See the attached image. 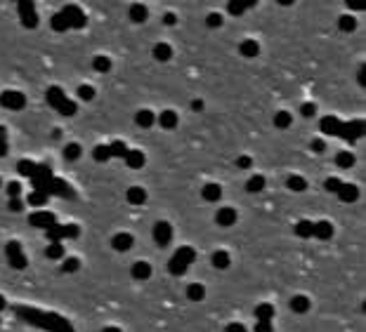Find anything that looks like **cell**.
<instances>
[{"instance_id": "26", "label": "cell", "mask_w": 366, "mask_h": 332, "mask_svg": "<svg viewBox=\"0 0 366 332\" xmlns=\"http://www.w3.org/2000/svg\"><path fill=\"white\" fill-rule=\"evenodd\" d=\"M291 123H293V116H291L288 111H276V113H274V125H276L279 130L291 127Z\"/></svg>"}, {"instance_id": "8", "label": "cell", "mask_w": 366, "mask_h": 332, "mask_svg": "<svg viewBox=\"0 0 366 332\" xmlns=\"http://www.w3.org/2000/svg\"><path fill=\"white\" fill-rule=\"evenodd\" d=\"M236 219H239V214L234 208H220L215 214V222L217 226H234L236 224Z\"/></svg>"}, {"instance_id": "33", "label": "cell", "mask_w": 366, "mask_h": 332, "mask_svg": "<svg viewBox=\"0 0 366 332\" xmlns=\"http://www.w3.org/2000/svg\"><path fill=\"white\" fill-rule=\"evenodd\" d=\"M81 269V259L78 257H64V262H62V271L64 273H76Z\"/></svg>"}, {"instance_id": "19", "label": "cell", "mask_w": 366, "mask_h": 332, "mask_svg": "<svg viewBox=\"0 0 366 332\" xmlns=\"http://www.w3.org/2000/svg\"><path fill=\"white\" fill-rule=\"evenodd\" d=\"M130 19H133L135 24H144V21L149 19V10H147L144 5L135 2V5H130Z\"/></svg>"}, {"instance_id": "22", "label": "cell", "mask_w": 366, "mask_h": 332, "mask_svg": "<svg viewBox=\"0 0 366 332\" xmlns=\"http://www.w3.org/2000/svg\"><path fill=\"white\" fill-rule=\"evenodd\" d=\"M187 297H189L191 302H204L206 299V285H201V283H191V285H187Z\"/></svg>"}, {"instance_id": "36", "label": "cell", "mask_w": 366, "mask_h": 332, "mask_svg": "<svg viewBox=\"0 0 366 332\" xmlns=\"http://www.w3.org/2000/svg\"><path fill=\"white\" fill-rule=\"evenodd\" d=\"M50 24H52L54 31H69V21H67V17L59 12V14H54L52 19H50Z\"/></svg>"}, {"instance_id": "21", "label": "cell", "mask_w": 366, "mask_h": 332, "mask_svg": "<svg viewBox=\"0 0 366 332\" xmlns=\"http://www.w3.org/2000/svg\"><path fill=\"white\" fill-rule=\"evenodd\" d=\"M170 57H173V47L168 42H156L154 45V59L156 62H168Z\"/></svg>"}, {"instance_id": "52", "label": "cell", "mask_w": 366, "mask_h": 332, "mask_svg": "<svg viewBox=\"0 0 366 332\" xmlns=\"http://www.w3.org/2000/svg\"><path fill=\"white\" fill-rule=\"evenodd\" d=\"M175 21H177V17H175V14H173V12H168V14H165V17H163V24H168V26H173Z\"/></svg>"}, {"instance_id": "2", "label": "cell", "mask_w": 366, "mask_h": 332, "mask_svg": "<svg viewBox=\"0 0 366 332\" xmlns=\"http://www.w3.org/2000/svg\"><path fill=\"white\" fill-rule=\"evenodd\" d=\"M5 254H7V262H10L12 269H26L28 259L24 257L22 245H19L17 240H12V243H7V245H5Z\"/></svg>"}, {"instance_id": "39", "label": "cell", "mask_w": 366, "mask_h": 332, "mask_svg": "<svg viewBox=\"0 0 366 332\" xmlns=\"http://www.w3.org/2000/svg\"><path fill=\"white\" fill-rule=\"evenodd\" d=\"M22 24H24L26 28H36V26H38V14H36V12L22 14Z\"/></svg>"}, {"instance_id": "4", "label": "cell", "mask_w": 366, "mask_h": 332, "mask_svg": "<svg viewBox=\"0 0 366 332\" xmlns=\"http://www.w3.org/2000/svg\"><path fill=\"white\" fill-rule=\"evenodd\" d=\"M133 233H128V231H121V233H116L114 238H111V248L116 250V252H128L130 248H133Z\"/></svg>"}, {"instance_id": "28", "label": "cell", "mask_w": 366, "mask_h": 332, "mask_svg": "<svg viewBox=\"0 0 366 332\" xmlns=\"http://www.w3.org/2000/svg\"><path fill=\"white\" fill-rule=\"evenodd\" d=\"M92 158H95L97 163H107V160L111 158V148H109V144H99V146L92 148Z\"/></svg>"}, {"instance_id": "6", "label": "cell", "mask_w": 366, "mask_h": 332, "mask_svg": "<svg viewBox=\"0 0 366 332\" xmlns=\"http://www.w3.org/2000/svg\"><path fill=\"white\" fill-rule=\"evenodd\" d=\"M201 198H204L206 203H217V200L222 198V186L217 184V182H208V184H204V188H201Z\"/></svg>"}, {"instance_id": "5", "label": "cell", "mask_w": 366, "mask_h": 332, "mask_svg": "<svg viewBox=\"0 0 366 332\" xmlns=\"http://www.w3.org/2000/svg\"><path fill=\"white\" fill-rule=\"evenodd\" d=\"M151 273H154V269H151L149 262H144V259H139L135 264L130 266V276L135 280H149Z\"/></svg>"}, {"instance_id": "14", "label": "cell", "mask_w": 366, "mask_h": 332, "mask_svg": "<svg viewBox=\"0 0 366 332\" xmlns=\"http://www.w3.org/2000/svg\"><path fill=\"white\" fill-rule=\"evenodd\" d=\"M28 224L31 226H41V228H50L54 224V214L52 212H36L28 217Z\"/></svg>"}, {"instance_id": "37", "label": "cell", "mask_w": 366, "mask_h": 332, "mask_svg": "<svg viewBox=\"0 0 366 332\" xmlns=\"http://www.w3.org/2000/svg\"><path fill=\"white\" fill-rule=\"evenodd\" d=\"M206 26L208 28H220L222 26V14L220 12H210L206 17Z\"/></svg>"}, {"instance_id": "49", "label": "cell", "mask_w": 366, "mask_h": 332, "mask_svg": "<svg viewBox=\"0 0 366 332\" xmlns=\"http://www.w3.org/2000/svg\"><path fill=\"white\" fill-rule=\"evenodd\" d=\"M324 148H326V142H324V139H314V142H312V151H317V153H321Z\"/></svg>"}, {"instance_id": "50", "label": "cell", "mask_w": 366, "mask_h": 332, "mask_svg": "<svg viewBox=\"0 0 366 332\" xmlns=\"http://www.w3.org/2000/svg\"><path fill=\"white\" fill-rule=\"evenodd\" d=\"M22 208H24V203H22L19 198H12V200H10V210H12V212H19Z\"/></svg>"}, {"instance_id": "46", "label": "cell", "mask_w": 366, "mask_h": 332, "mask_svg": "<svg viewBox=\"0 0 366 332\" xmlns=\"http://www.w3.org/2000/svg\"><path fill=\"white\" fill-rule=\"evenodd\" d=\"M236 165H239L241 170H246V167L253 165V160H251V156H239V158H236Z\"/></svg>"}, {"instance_id": "3", "label": "cell", "mask_w": 366, "mask_h": 332, "mask_svg": "<svg viewBox=\"0 0 366 332\" xmlns=\"http://www.w3.org/2000/svg\"><path fill=\"white\" fill-rule=\"evenodd\" d=\"M151 236H154V240H156V245L165 248V245L173 240V224H170V222H165V219L156 222L154 228H151Z\"/></svg>"}, {"instance_id": "10", "label": "cell", "mask_w": 366, "mask_h": 332, "mask_svg": "<svg viewBox=\"0 0 366 332\" xmlns=\"http://www.w3.org/2000/svg\"><path fill=\"white\" fill-rule=\"evenodd\" d=\"M125 163H128V167H133V170H142L144 167V163H147V156H144V151H137V148H133V151H125Z\"/></svg>"}, {"instance_id": "45", "label": "cell", "mask_w": 366, "mask_h": 332, "mask_svg": "<svg viewBox=\"0 0 366 332\" xmlns=\"http://www.w3.org/2000/svg\"><path fill=\"white\" fill-rule=\"evenodd\" d=\"M255 332H272V323L270 320H258L255 323Z\"/></svg>"}, {"instance_id": "47", "label": "cell", "mask_w": 366, "mask_h": 332, "mask_svg": "<svg viewBox=\"0 0 366 332\" xmlns=\"http://www.w3.org/2000/svg\"><path fill=\"white\" fill-rule=\"evenodd\" d=\"M225 332H248V330H246V325H241V323H229L225 328Z\"/></svg>"}, {"instance_id": "54", "label": "cell", "mask_w": 366, "mask_h": 332, "mask_svg": "<svg viewBox=\"0 0 366 332\" xmlns=\"http://www.w3.org/2000/svg\"><path fill=\"white\" fill-rule=\"evenodd\" d=\"M102 332H121V328H116V325H107Z\"/></svg>"}, {"instance_id": "15", "label": "cell", "mask_w": 366, "mask_h": 332, "mask_svg": "<svg viewBox=\"0 0 366 332\" xmlns=\"http://www.w3.org/2000/svg\"><path fill=\"white\" fill-rule=\"evenodd\" d=\"M173 257H175V259H180V262H182V264H194V262H196V250H194V248H189V245H182V248H177L175 250V254H173Z\"/></svg>"}, {"instance_id": "25", "label": "cell", "mask_w": 366, "mask_h": 332, "mask_svg": "<svg viewBox=\"0 0 366 332\" xmlns=\"http://www.w3.org/2000/svg\"><path fill=\"white\" fill-rule=\"evenodd\" d=\"M231 264V257L227 250H217V252H213V266L215 269H227V266Z\"/></svg>"}, {"instance_id": "51", "label": "cell", "mask_w": 366, "mask_h": 332, "mask_svg": "<svg viewBox=\"0 0 366 332\" xmlns=\"http://www.w3.org/2000/svg\"><path fill=\"white\" fill-rule=\"evenodd\" d=\"M33 12V2H19V14Z\"/></svg>"}, {"instance_id": "12", "label": "cell", "mask_w": 366, "mask_h": 332, "mask_svg": "<svg viewBox=\"0 0 366 332\" xmlns=\"http://www.w3.org/2000/svg\"><path fill=\"white\" fill-rule=\"evenodd\" d=\"M312 238H319V240L333 238V224H331V222H326V219H319V222H314Z\"/></svg>"}, {"instance_id": "17", "label": "cell", "mask_w": 366, "mask_h": 332, "mask_svg": "<svg viewBox=\"0 0 366 332\" xmlns=\"http://www.w3.org/2000/svg\"><path fill=\"white\" fill-rule=\"evenodd\" d=\"M357 196H359V188L354 184H345L343 182V186L338 188V198L343 203H352V200H357Z\"/></svg>"}, {"instance_id": "23", "label": "cell", "mask_w": 366, "mask_h": 332, "mask_svg": "<svg viewBox=\"0 0 366 332\" xmlns=\"http://www.w3.org/2000/svg\"><path fill=\"white\" fill-rule=\"evenodd\" d=\"M274 313H276V311H274V306L272 304H267V302H262V304H258L255 306V318L258 320H274Z\"/></svg>"}, {"instance_id": "29", "label": "cell", "mask_w": 366, "mask_h": 332, "mask_svg": "<svg viewBox=\"0 0 366 332\" xmlns=\"http://www.w3.org/2000/svg\"><path fill=\"white\" fill-rule=\"evenodd\" d=\"M45 254H47L50 259H64V257H67V254H64V245H62L59 240H57V243H50Z\"/></svg>"}, {"instance_id": "30", "label": "cell", "mask_w": 366, "mask_h": 332, "mask_svg": "<svg viewBox=\"0 0 366 332\" xmlns=\"http://www.w3.org/2000/svg\"><path fill=\"white\" fill-rule=\"evenodd\" d=\"M64 158L67 160H78L81 158V153H83V148H81V144H76V142H71V144H67L64 146Z\"/></svg>"}, {"instance_id": "53", "label": "cell", "mask_w": 366, "mask_h": 332, "mask_svg": "<svg viewBox=\"0 0 366 332\" xmlns=\"http://www.w3.org/2000/svg\"><path fill=\"white\" fill-rule=\"evenodd\" d=\"M191 111H196V113L204 111V102H201V99H194V102H191Z\"/></svg>"}, {"instance_id": "18", "label": "cell", "mask_w": 366, "mask_h": 332, "mask_svg": "<svg viewBox=\"0 0 366 332\" xmlns=\"http://www.w3.org/2000/svg\"><path fill=\"white\" fill-rule=\"evenodd\" d=\"M239 52L244 54V57H248V59L258 57V54H260V45H258V40H253V38L244 40V42L239 45Z\"/></svg>"}, {"instance_id": "11", "label": "cell", "mask_w": 366, "mask_h": 332, "mask_svg": "<svg viewBox=\"0 0 366 332\" xmlns=\"http://www.w3.org/2000/svg\"><path fill=\"white\" fill-rule=\"evenodd\" d=\"M288 306H291V311H296V313H307V311L312 309V302H310L307 294H293Z\"/></svg>"}, {"instance_id": "1", "label": "cell", "mask_w": 366, "mask_h": 332, "mask_svg": "<svg viewBox=\"0 0 366 332\" xmlns=\"http://www.w3.org/2000/svg\"><path fill=\"white\" fill-rule=\"evenodd\" d=\"M0 106L7 108V111H22L26 106V97L17 90H5L0 94Z\"/></svg>"}, {"instance_id": "31", "label": "cell", "mask_w": 366, "mask_h": 332, "mask_svg": "<svg viewBox=\"0 0 366 332\" xmlns=\"http://www.w3.org/2000/svg\"><path fill=\"white\" fill-rule=\"evenodd\" d=\"M338 26H340L343 33H352L354 28H357V21H354L352 14H343V17L338 19Z\"/></svg>"}, {"instance_id": "32", "label": "cell", "mask_w": 366, "mask_h": 332, "mask_svg": "<svg viewBox=\"0 0 366 332\" xmlns=\"http://www.w3.org/2000/svg\"><path fill=\"white\" fill-rule=\"evenodd\" d=\"M286 186H288L291 191H305V188H307V182H305V177H300V174H291Z\"/></svg>"}, {"instance_id": "34", "label": "cell", "mask_w": 366, "mask_h": 332, "mask_svg": "<svg viewBox=\"0 0 366 332\" xmlns=\"http://www.w3.org/2000/svg\"><path fill=\"white\" fill-rule=\"evenodd\" d=\"M187 269H189L187 264H182L180 259L170 257V262H168V271H170L173 276H184V273H187Z\"/></svg>"}, {"instance_id": "27", "label": "cell", "mask_w": 366, "mask_h": 332, "mask_svg": "<svg viewBox=\"0 0 366 332\" xmlns=\"http://www.w3.org/2000/svg\"><path fill=\"white\" fill-rule=\"evenodd\" d=\"M92 68L99 71V73H107V71H111V59H109L107 54H97L95 59H92Z\"/></svg>"}, {"instance_id": "16", "label": "cell", "mask_w": 366, "mask_h": 332, "mask_svg": "<svg viewBox=\"0 0 366 332\" xmlns=\"http://www.w3.org/2000/svg\"><path fill=\"white\" fill-rule=\"evenodd\" d=\"M62 14L67 17L69 28H71V26H83V24H85V17H83V12L78 10V7H73V5H71V7H67Z\"/></svg>"}, {"instance_id": "41", "label": "cell", "mask_w": 366, "mask_h": 332, "mask_svg": "<svg viewBox=\"0 0 366 332\" xmlns=\"http://www.w3.org/2000/svg\"><path fill=\"white\" fill-rule=\"evenodd\" d=\"M45 200H47V193H43V191H36V193L28 196V203H31V205H43Z\"/></svg>"}, {"instance_id": "35", "label": "cell", "mask_w": 366, "mask_h": 332, "mask_svg": "<svg viewBox=\"0 0 366 332\" xmlns=\"http://www.w3.org/2000/svg\"><path fill=\"white\" fill-rule=\"evenodd\" d=\"M336 165H338V167H352L354 156L350 153V151H340L338 156H336Z\"/></svg>"}, {"instance_id": "7", "label": "cell", "mask_w": 366, "mask_h": 332, "mask_svg": "<svg viewBox=\"0 0 366 332\" xmlns=\"http://www.w3.org/2000/svg\"><path fill=\"white\" fill-rule=\"evenodd\" d=\"M135 125L137 127H142V130H149L156 125V113L149 111V108H142V111H137L135 113Z\"/></svg>"}, {"instance_id": "55", "label": "cell", "mask_w": 366, "mask_h": 332, "mask_svg": "<svg viewBox=\"0 0 366 332\" xmlns=\"http://www.w3.org/2000/svg\"><path fill=\"white\" fill-rule=\"evenodd\" d=\"M2 309H5V297L0 294V311H2Z\"/></svg>"}, {"instance_id": "9", "label": "cell", "mask_w": 366, "mask_h": 332, "mask_svg": "<svg viewBox=\"0 0 366 332\" xmlns=\"http://www.w3.org/2000/svg\"><path fill=\"white\" fill-rule=\"evenodd\" d=\"M147 191H144V186H130L128 191H125V200L130 203V205H144L147 203Z\"/></svg>"}, {"instance_id": "44", "label": "cell", "mask_w": 366, "mask_h": 332, "mask_svg": "<svg viewBox=\"0 0 366 332\" xmlns=\"http://www.w3.org/2000/svg\"><path fill=\"white\" fill-rule=\"evenodd\" d=\"M19 191H22V184H19V182H10V184H7V193H10V198H17V196H19Z\"/></svg>"}, {"instance_id": "40", "label": "cell", "mask_w": 366, "mask_h": 332, "mask_svg": "<svg viewBox=\"0 0 366 332\" xmlns=\"http://www.w3.org/2000/svg\"><path fill=\"white\" fill-rule=\"evenodd\" d=\"M255 2H229L227 7H229L231 14H244V10H248V7H253Z\"/></svg>"}, {"instance_id": "43", "label": "cell", "mask_w": 366, "mask_h": 332, "mask_svg": "<svg viewBox=\"0 0 366 332\" xmlns=\"http://www.w3.org/2000/svg\"><path fill=\"white\" fill-rule=\"evenodd\" d=\"M300 113H302V116H305V118H312L314 113H317V106H314V104H310V102H307V104H302V108H300Z\"/></svg>"}, {"instance_id": "38", "label": "cell", "mask_w": 366, "mask_h": 332, "mask_svg": "<svg viewBox=\"0 0 366 332\" xmlns=\"http://www.w3.org/2000/svg\"><path fill=\"white\" fill-rule=\"evenodd\" d=\"M78 97H81L83 102L95 99V87H92V85H81V87H78Z\"/></svg>"}, {"instance_id": "56", "label": "cell", "mask_w": 366, "mask_h": 332, "mask_svg": "<svg viewBox=\"0 0 366 332\" xmlns=\"http://www.w3.org/2000/svg\"><path fill=\"white\" fill-rule=\"evenodd\" d=\"M0 186H2V179H0Z\"/></svg>"}, {"instance_id": "13", "label": "cell", "mask_w": 366, "mask_h": 332, "mask_svg": "<svg viewBox=\"0 0 366 332\" xmlns=\"http://www.w3.org/2000/svg\"><path fill=\"white\" fill-rule=\"evenodd\" d=\"M177 113L175 111H170V108H165V111H161L159 116H156V123L161 125L163 130H175L177 127Z\"/></svg>"}, {"instance_id": "48", "label": "cell", "mask_w": 366, "mask_h": 332, "mask_svg": "<svg viewBox=\"0 0 366 332\" xmlns=\"http://www.w3.org/2000/svg\"><path fill=\"white\" fill-rule=\"evenodd\" d=\"M7 153V142H5V127H0V156Z\"/></svg>"}, {"instance_id": "20", "label": "cell", "mask_w": 366, "mask_h": 332, "mask_svg": "<svg viewBox=\"0 0 366 332\" xmlns=\"http://www.w3.org/2000/svg\"><path fill=\"white\" fill-rule=\"evenodd\" d=\"M293 231H296V236H298V238H312L314 222H312V219H300Z\"/></svg>"}, {"instance_id": "42", "label": "cell", "mask_w": 366, "mask_h": 332, "mask_svg": "<svg viewBox=\"0 0 366 332\" xmlns=\"http://www.w3.org/2000/svg\"><path fill=\"white\" fill-rule=\"evenodd\" d=\"M340 186H343V182H340V179H336V177L326 179V191H331V193H338Z\"/></svg>"}, {"instance_id": "24", "label": "cell", "mask_w": 366, "mask_h": 332, "mask_svg": "<svg viewBox=\"0 0 366 332\" xmlns=\"http://www.w3.org/2000/svg\"><path fill=\"white\" fill-rule=\"evenodd\" d=\"M265 184H267V182H265L262 174H253V177L246 182V191H248V193H258V191L265 188Z\"/></svg>"}]
</instances>
